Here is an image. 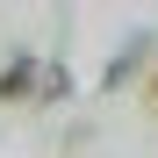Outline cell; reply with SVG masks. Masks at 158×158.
<instances>
[{
    "instance_id": "cell-1",
    "label": "cell",
    "mask_w": 158,
    "mask_h": 158,
    "mask_svg": "<svg viewBox=\"0 0 158 158\" xmlns=\"http://www.w3.org/2000/svg\"><path fill=\"white\" fill-rule=\"evenodd\" d=\"M58 94H72L65 65H43V58H29V50L0 72V101H58Z\"/></svg>"
},
{
    "instance_id": "cell-2",
    "label": "cell",
    "mask_w": 158,
    "mask_h": 158,
    "mask_svg": "<svg viewBox=\"0 0 158 158\" xmlns=\"http://www.w3.org/2000/svg\"><path fill=\"white\" fill-rule=\"evenodd\" d=\"M144 58H151V43H129V50H122V58H115L108 72H101V86H108V94H115V86H122V79H129V72H137Z\"/></svg>"
},
{
    "instance_id": "cell-3",
    "label": "cell",
    "mask_w": 158,
    "mask_h": 158,
    "mask_svg": "<svg viewBox=\"0 0 158 158\" xmlns=\"http://www.w3.org/2000/svg\"><path fill=\"white\" fill-rule=\"evenodd\" d=\"M151 101H158V86H151Z\"/></svg>"
}]
</instances>
